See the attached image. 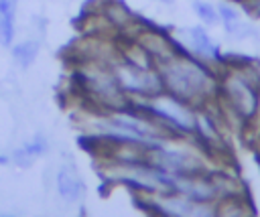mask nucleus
Listing matches in <instances>:
<instances>
[{
	"label": "nucleus",
	"mask_w": 260,
	"mask_h": 217,
	"mask_svg": "<svg viewBox=\"0 0 260 217\" xmlns=\"http://www.w3.org/2000/svg\"><path fill=\"white\" fill-rule=\"evenodd\" d=\"M156 67L160 71L165 91L177 95L183 101L201 107L217 95L219 77L209 67V63L189 53L177 51L175 55L158 61Z\"/></svg>",
	"instance_id": "f257e3e1"
},
{
	"label": "nucleus",
	"mask_w": 260,
	"mask_h": 217,
	"mask_svg": "<svg viewBox=\"0 0 260 217\" xmlns=\"http://www.w3.org/2000/svg\"><path fill=\"white\" fill-rule=\"evenodd\" d=\"M130 105H134L136 110H140L142 114L158 122L171 138H177V140L195 138L197 105L183 101L169 91H162L148 99H132Z\"/></svg>",
	"instance_id": "f03ea898"
},
{
	"label": "nucleus",
	"mask_w": 260,
	"mask_h": 217,
	"mask_svg": "<svg viewBox=\"0 0 260 217\" xmlns=\"http://www.w3.org/2000/svg\"><path fill=\"white\" fill-rule=\"evenodd\" d=\"M217 93L240 124H254L260 101V75H254L250 65L228 67V71L219 77Z\"/></svg>",
	"instance_id": "7ed1b4c3"
},
{
	"label": "nucleus",
	"mask_w": 260,
	"mask_h": 217,
	"mask_svg": "<svg viewBox=\"0 0 260 217\" xmlns=\"http://www.w3.org/2000/svg\"><path fill=\"white\" fill-rule=\"evenodd\" d=\"M146 162L175 176L209 170L203 154L197 148L189 146L187 140H165L162 144L146 152Z\"/></svg>",
	"instance_id": "20e7f679"
},
{
	"label": "nucleus",
	"mask_w": 260,
	"mask_h": 217,
	"mask_svg": "<svg viewBox=\"0 0 260 217\" xmlns=\"http://www.w3.org/2000/svg\"><path fill=\"white\" fill-rule=\"evenodd\" d=\"M110 69L116 75V81L120 83L122 91L130 99H148L165 91V83H162L158 67L144 69V67L132 65L126 59L118 57L110 61Z\"/></svg>",
	"instance_id": "39448f33"
},
{
	"label": "nucleus",
	"mask_w": 260,
	"mask_h": 217,
	"mask_svg": "<svg viewBox=\"0 0 260 217\" xmlns=\"http://www.w3.org/2000/svg\"><path fill=\"white\" fill-rule=\"evenodd\" d=\"M173 41L179 47V51L189 53L209 65L221 63V49L209 34L205 24H193V26H177L173 30Z\"/></svg>",
	"instance_id": "423d86ee"
},
{
	"label": "nucleus",
	"mask_w": 260,
	"mask_h": 217,
	"mask_svg": "<svg viewBox=\"0 0 260 217\" xmlns=\"http://www.w3.org/2000/svg\"><path fill=\"white\" fill-rule=\"evenodd\" d=\"M175 191L185 195L195 203L205 205H219V191L211 170L195 172V174H181L175 178Z\"/></svg>",
	"instance_id": "0eeeda50"
},
{
	"label": "nucleus",
	"mask_w": 260,
	"mask_h": 217,
	"mask_svg": "<svg viewBox=\"0 0 260 217\" xmlns=\"http://www.w3.org/2000/svg\"><path fill=\"white\" fill-rule=\"evenodd\" d=\"M195 138L201 140L203 146L207 148H219L223 146V134L217 126V120L209 114L207 105L197 107V128H195Z\"/></svg>",
	"instance_id": "6e6552de"
},
{
	"label": "nucleus",
	"mask_w": 260,
	"mask_h": 217,
	"mask_svg": "<svg viewBox=\"0 0 260 217\" xmlns=\"http://www.w3.org/2000/svg\"><path fill=\"white\" fill-rule=\"evenodd\" d=\"M55 187H57V193L61 199H65L67 203H75L83 197V180L79 178V174L69 168V166H63L57 176H55Z\"/></svg>",
	"instance_id": "1a4fd4ad"
},
{
	"label": "nucleus",
	"mask_w": 260,
	"mask_h": 217,
	"mask_svg": "<svg viewBox=\"0 0 260 217\" xmlns=\"http://www.w3.org/2000/svg\"><path fill=\"white\" fill-rule=\"evenodd\" d=\"M120 57L126 59L128 63H132V65H138V67H144V69L156 67V59L152 57V53H150L140 41H134L132 45H128V47L120 53Z\"/></svg>",
	"instance_id": "9d476101"
},
{
	"label": "nucleus",
	"mask_w": 260,
	"mask_h": 217,
	"mask_svg": "<svg viewBox=\"0 0 260 217\" xmlns=\"http://www.w3.org/2000/svg\"><path fill=\"white\" fill-rule=\"evenodd\" d=\"M191 10L193 14L201 20V24L205 26H219L221 20H219V12H217V6L209 0H193L191 2Z\"/></svg>",
	"instance_id": "9b49d317"
},
{
	"label": "nucleus",
	"mask_w": 260,
	"mask_h": 217,
	"mask_svg": "<svg viewBox=\"0 0 260 217\" xmlns=\"http://www.w3.org/2000/svg\"><path fill=\"white\" fill-rule=\"evenodd\" d=\"M39 49H41V43L39 41H22V43H18L14 49H12V57H14V61L22 67V69H26V67H30L35 61H37V55H39Z\"/></svg>",
	"instance_id": "f8f14e48"
},
{
	"label": "nucleus",
	"mask_w": 260,
	"mask_h": 217,
	"mask_svg": "<svg viewBox=\"0 0 260 217\" xmlns=\"http://www.w3.org/2000/svg\"><path fill=\"white\" fill-rule=\"evenodd\" d=\"M215 6H217L221 24H230V22L242 20V8H238L236 2H232V0H221V2H217ZM221 24H219V26H221Z\"/></svg>",
	"instance_id": "ddd939ff"
},
{
	"label": "nucleus",
	"mask_w": 260,
	"mask_h": 217,
	"mask_svg": "<svg viewBox=\"0 0 260 217\" xmlns=\"http://www.w3.org/2000/svg\"><path fill=\"white\" fill-rule=\"evenodd\" d=\"M14 39V14H0V45L10 47Z\"/></svg>",
	"instance_id": "4468645a"
},
{
	"label": "nucleus",
	"mask_w": 260,
	"mask_h": 217,
	"mask_svg": "<svg viewBox=\"0 0 260 217\" xmlns=\"http://www.w3.org/2000/svg\"><path fill=\"white\" fill-rule=\"evenodd\" d=\"M22 148H24L32 158H39V156L47 154V150H49V142H47V138H45V136L37 134V136H35L30 142H26Z\"/></svg>",
	"instance_id": "2eb2a0df"
},
{
	"label": "nucleus",
	"mask_w": 260,
	"mask_h": 217,
	"mask_svg": "<svg viewBox=\"0 0 260 217\" xmlns=\"http://www.w3.org/2000/svg\"><path fill=\"white\" fill-rule=\"evenodd\" d=\"M12 160H14V162H16L20 168H28V166H30V164H32L37 158H32V156H30V154H28V152H26V150L20 146V148H16V150H14Z\"/></svg>",
	"instance_id": "dca6fc26"
},
{
	"label": "nucleus",
	"mask_w": 260,
	"mask_h": 217,
	"mask_svg": "<svg viewBox=\"0 0 260 217\" xmlns=\"http://www.w3.org/2000/svg\"><path fill=\"white\" fill-rule=\"evenodd\" d=\"M18 0H2L0 2V14H14Z\"/></svg>",
	"instance_id": "f3484780"
},
{
	"label": "nucleus",
	"mask_w": 260,
	"mask_h": 217,
	"mask_svg": "<svg viewBox=\"0 0 260 217\" xmlns=\"http://www.w3.org/2000/svg\"><path fill=\"white\" fill-rule=\"evenodd\" d=\"M244 8H246V12H250L254 18H260V0H252V2L244 4Z\"/></svg>",
	"instance_id": "a211bd4d"
},
{
	"label": "nucleus",
	"mask_w": 260,
	"mask_h": 217,
	"mask_svg": "<svg viewBox=\"0 0 260 217\" xmlns=\"http://www.w3.org/2000/svg\"><path fill=\"white\" fill-rule=\"evenodd\" d=\"M156 2H160V4H165V6H173V4H175V0H156Z\"/></svg>",
	"instance_id": "6ab92c4d"
},
{
	"label": "nucleus",
	"mask_w": 260,
	"mask_h": 217,
	"mask_svg": "<svg viewBox=\"0 0 260 217\" xmlns=\"http://www.w3.org/2000/svg\"><path fill=\"white\" fill-rule=\"evenodd\" d=\"M232 2H236V4H248V2H252V0H232Z\"/></svg>",
	"instance_id": "aec40b11"
},
{
	"label": "nucleus",
	"mask_w": 260,
	"mask_h": 217,
	"mask_svg": "<svg viewBox=\"0 0 260 217\" xmlns=\"http://www.w3.org/2000/svg\"><path fill=\"white\" fill-rule=\"evenodd\" d=\"M4 162H8V156H0V164H4Z\"/></svg>",
	"instance_id": "412c9836"
},
{
	"label": "nucleus",
	"mask_w": 260,
	"mask_h": 217,
	"mask_svg": "<svg viewBox=\"0 0 260 217\" xmlns=\"http://www.w3.org/2000/svg\"><path fill=\"white\" fill-rule=\"evenodd\" d=\"M0 2H2V0H0Z\"/></svg>",
	"instance_id": "4be33fe9"
}]
</instances>
